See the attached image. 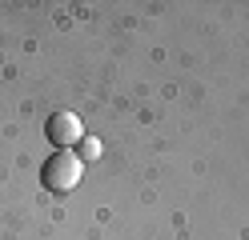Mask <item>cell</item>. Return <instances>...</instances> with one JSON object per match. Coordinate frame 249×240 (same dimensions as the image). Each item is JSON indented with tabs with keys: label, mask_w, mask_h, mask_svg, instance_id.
Wrapping results in <instances>:
<instances>
[{
	"label": "cell",
	"mask_w": 249,
	"mask_h": 240,
	"mask_svg": "<svg viewBox=\"0 0 249 240\" xmlns=\"http://www.w3.org/2000/svg\"><path fill=\"white\" fill-rule=\"evenodd\" d=\"M76 156H81V160H101V140H97V136H85Z\"/></svg>",
	"instance_id": "3"
},
{
	"label": "cell",
	"mask_w": 249,
	"mask_h": 240,
	"mask_svg": "<svg viewBox=\"0 0 249 240\" xmlns=\"http://www.w3.org/2000/svg\"><path fill=\"white\" fill-rule=\"evenodd\" d=\"M81 176H85V160L76 156L72 148H60V152H53L49 160H44V168H40V184L60 196V192H72L76 184H81Z\"/></svg>",
	"instance_id": "1"
},
{
	"label": "cell",
	"mask_w": 249,
	"mask_h": 240,
	"mask_svg": "<svg viewBox=\"0 0 249 240\" xmlns=\"http://www.w3.org/2000/svg\"><path fill=\"white\" fill-rule=\"evenodd\" d=\"M44 136H49L56 144V152H60V148H72V144L85 140V124H81L76 112H53L49 124H44Z\"/></svg>",
	"instance_id": "2"
}]
</instances>
